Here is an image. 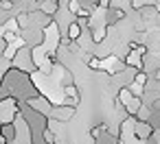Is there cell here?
<instances>
[{
  "label": "cell",
  "instance_id": "1",
  "mask_svg": "<svg viewBox=\"0 0 160 144\" xmlns=\"http://www.w3.org/2000/svg\"><path fill=\"white\" fill-rule=\"evenodd\" d=\"M132 131H134V137L140 140V142H149V140L156 135V129H153L149 122L136 120V118H134V122H132Z\"/></svg>",
  "mask_w": 160,
  "mask_h": 144
},
{
  "label": "cell",
  "instance_id": "2",
  "mask_svg": "<svg viewBox=\"0 0 160 144\" xmlns=\"http://www.w3.org/2000/svg\"><path fill=\"white\" fill-rule=\"evenodd\" d=\"M27 105L31 107V109H35V111H40L42 116H46V118H51V111H53V103L48 100V96L46 94H40V96H35V98H31V100H27Z\"/></svg>",
  "mask_w": 160,
  "mask_h": 144
},
{
  "label": "cell",
  "instance_id": "3",
  "mask_svg": "<svg viewBox=\"0 0 160 144\" xmlns=\"http://www.w3.org/2000/svg\"><path fill=\"white\" fill-rule=\"evenodd\" d=\"M75 114H77V109L75 107H68V105H57V107H53V111H51V118L48 120H55V122H62V124H66V122H70L72 118H75Z\"/></svg>",
  "mask_w": 160,
  "mask_h": 144
},
{
  "label": "cell",
  "instance_id": "4",
  "mask_svg": "<svg viewBox=\"0 0 160 144\" xmlns=\"http://www.w3.org/2000/svg\"><path fill=\"white\" fill-rule=\"evenodd\" d=\"M0 140L5 144H13L18 140V124L13 122H0Z\"/></svg>",
  "mask_w": 160,
  "mask_h": 144
},
{
  "label": "cell",
  "instance_id": "5",
  "mask_svg": "<svg viewBox=\"0 0 160 144\" xmlns=\"http://www.w3.org/2000/svg\"><path fill=\"white\" fill-rule=\"evenodd\" d=\"M138 13H140V18H142L145 22L158 20V16H160V11H158L156 5H142V7H138Z\"/></svg>",
  "mask_w": 160,
  "mask_h": 144
},
{
  "label": "cell",
  "instance_id": "6",
  "mask_svg": "<svg viewBox=\"0 0 160 144\" xmlns=\"http://www.w3.org/2000/svg\"><path fill=\"white\" fill-rule=\"evenodd\" d=\"M40 9L46 13V16H51V18H55V13L59 11V5L55 2V0H46V2H42L40 5Z\"/></svg>",
  "mask_w": 160,
  "mask_h": 144
},
{
  "label": "cell",
  "instance_id": "7",
  "mask_svg": "<svg viewBox=\"0 0 160 144\" xmlns=\"http://www.w3.org/2000/svg\"><path fill=\"white\" fill-rule=\"evenodd\" d=\"M7 48H9V42H7L2 35H0V59H2V57L7 55Z\"/></svg>",
  "mask_w": 160,
  "mask_h": 144
}]
</instances>
